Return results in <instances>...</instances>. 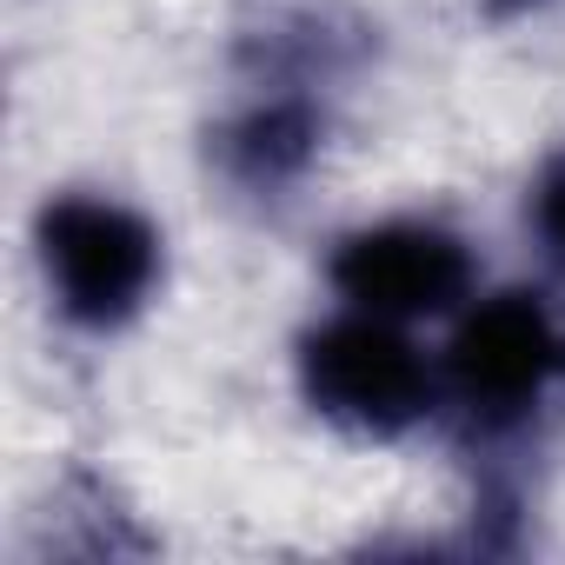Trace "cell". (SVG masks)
Listing matches in <instances>:
<instances>
[{
	"label": "cell",
	"mask_w": 565,
	"mask_h": 565,
	"mask_svg": "<svg viewBox=\"0 0 565 565\" xmlns=\"http://www.w3.org/2000/svg\"><path fill=\"white\" fill-rule=\"evenodd\" d=\"M294 380H300V399L353 439H406L413 426L446 413L439 347H426L419 327H399L360 307H333L300 333Z\"/></svg>",
	"instance_id": "6da1fadb"
},
{
	"label": "cell",
	"mask_w": 565,
	"mask_h": 565,
	"mask_svg": "<svg viewBox=\"0 0 565 565\" xmlns=\"http://www.w3.org/2000/svg\"><path fill=\"white\" fill-rule=\"evenodd\" d=\"M333 307H360L399 327H446L479 294V259L459 226L433 213H386L333 239Z\"/></svg>",
	"instance_id": "277c9868"
},
{
	"label": "cell",
	"mask_w": 565,
	"mask_h": 565,
	"mask_svg": "<svg viewBox=\"0 0 565 565\" xmlns=\"http://www.w3.org/2000/svg\"><path fill=\"white\" fill-rule=\"evenodd\" d=\"M226 147H233V167H239L246 180L273 186V180H287V173L307 160L313 120H307V107H294V100H273V107H253V114L233 127Z\"/></svg>",
	"instance_id": "5b68a950"
},
{
	"label": "cell",
	"mask_w": 565,
	"mask_h": 565,
	"mask_svg": "<svg viewBox=\"0 0 565 565\" xmlns=\"http://www.w3.org/2000/svg\"><path fill=\"white\" fill-rule=\"evenodd\" d=\"M446 406L486 433L525 426L552 386H565V327L525 287L472 294L439 340Z\"/></svg>",
	"instance_id": "3957f363"
},
{
	"label": "cell",
	"mask_w": 565,
	"mask_h": 565,
	"mask_svg": "<svg viewBox=\"0 0 565 565\" xmlns=\"http://www.w3.org/2000/svg\"><path fill=\"white\" fill-rule=\"evenodd\" d=\"M34 266L74 333H120L160 294L167 239L120 193H54L34 220Z\"/></svg>",
	"instance_id": "7a4b0ae2"
},
{
	"label": "cell",
	"mask_w": 565,
	"mask_h": 565,
	"mask_svg": "<svg viewBox=\"0 0 565 565\" xmlns=\"http://www.w3.org/2000/svg\"><path fill=\"white\" fill-rule=\"evenodd\" d=\"M525 226H532L539 253H545L552 266H565V153L539 167V180H532V193H525Z\"/></svg>",
	"instance_id": "8992f818"
}]
</instances>
